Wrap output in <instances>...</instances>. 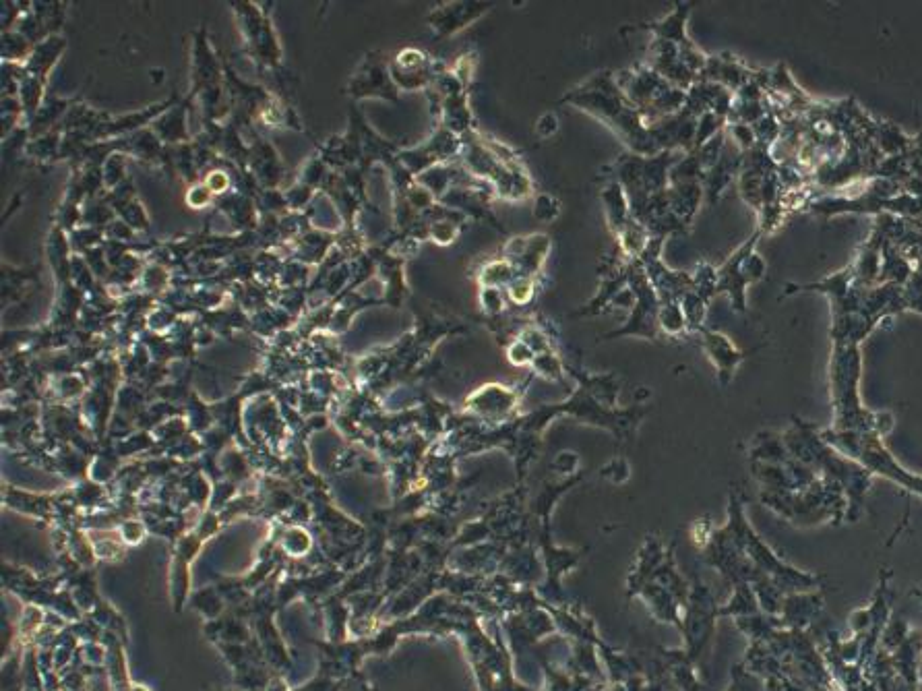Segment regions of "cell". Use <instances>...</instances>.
Here are the masks:
<instances>
[{"label":"cell","mask_w":922,"mask_h":691,"mask_svg":"<svg viewBox=\"0 0 922 691\" xmlns=\"http://www.w3.org/2000/svg\"><path fill=\"white\" fill-rule=\"evenodd\" d=\"M563 102L592 110V114L602 118L614 131H619L637 154H652L660 149L654 131L643 123V114L633 106L610 73L590 79L586 85L567 94Z\"/></svg>","instance_id":"6da1fadb"},{"label":"cell","mask_w":922,"mask_h":691,"mask_svg":"<svg viewBox=\"0 0 922 691\" xmlns=\"http://www.w3.org/2000/svg\"><path fill=\"white\" fill-rule=\"evenodd\" d=\"M759 238H761V230H757L747 240V243L741 245V249H736L728 257V261H724L720 269H716L718 272L716 294L728 292L734 309L739 313H745L747 309V296H745L747 286L753 282H759L765 276V269H767L763 257L755 251Z\"/></svg>","instance_id":"7a4b0ae2"},{"label":"cell","mask_w":922,"mask_h":691,"mask_svg":"<svg viewBox=\"0 0 922 691\" xmlns=\"http://www.w3.org/2000/svg\"><path fill=\"white\" fill-rule=\"evenodd\" d=\"M699 332L703 334L705 350H708L710 358L714 360V365H716V369H718L720 381L726 385V383L732 379L734 369L739 367L741 360L747 356V352L736 350V348L732 346V342H730L726 336H722V334L708 332V329H703V327H699Z\"/></svg>","instance_id":"3957f363"},{"label":"cell","mask_w":922,"mask_h":691,"mask_svg":"<svg viewBox=\"0 0 922 691\" xmlns=\"http://www.w3.org/2000/svg\"><path fill=\"white\" fill-rule=\"evenodd\" d=\"M875 145L883 158L900 156V154H906L910 149L912 137H908L900 127L891 125V123H877Z\"/></svg>","instance_id":"277c9868"},{"label":"cell","mask_w":922,"mask_h":691,"mask_svg":"<svg viewBox=\"0 0 922 691\" xmlns=\"http://www.w3.org/2000/svg\"><path fill=\"white\" fill-rule=\"evenodd\" d=\"M534 216L542 222H550V220H555L559 216V201L555 197H550V195H540L536 199V207H534Z\"/></svg>","instance_id":"5b68a950"},{"label":"cell","mask_w":922,"mask_h":691,"mask_svg":"<svg viewBox=\"0 0 922 691\" xmlns=\"http://www.w3.org/2000/svg\"><path fill=\"white\" fill-rule=\"evenodd\" d=\"M559 129V120L555 114H550L546 112L544 116H540L538 120V125H536V131L540 137H550V135H555Z\"/></svg>","instance_id":"8992f818"}]
</instances>
